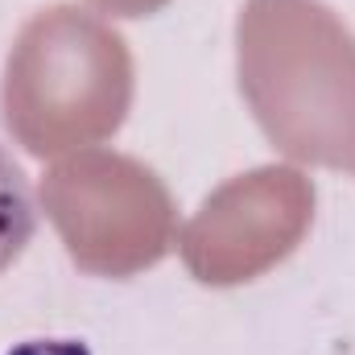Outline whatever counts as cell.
Returning a JSON list of instances; mask_svg holds the SVG:
<instances>
[{
  "label": "cell",
  "instance_id": "obj_1",
  "mask_svg": "<svg viewBox=\"0 0 355 355\" xmlns=\"http://www.w3.org/2000/svg\"><path fill=\"white\" fill-rule=\"evenodd\" d=\"M236 75L285 157L355 178V33L327 0H244Z\"/></svg>",
  "mask_w": 355,
  "mask_h": 355
},
{
  "label": "cell",
  "instance_id": "obj_2",
  "mask_svg": "<svg viewBox=\"0 0 355 355\" xmlns=\"http://www.w3.org/2000/svg\"><path fill=\"white\" fill-rule=\"evenodd\" d=\"M137 91L124 33L79 4L37 8L12 37L0 112L29 157H67L120 132Z\"/></svg>",
  "mask_w": 355,
  "mask_h": 355
},
{
  "label": "cell",
  "instance_id": "obj_3",
  "mask_svg": "<svg viewBox=\"0 0 355 355\" xmlns=\"http://www.w3.org/2000/svg\"><path fill=\"white\" fill-rule=\"evenodd\" d=\"M67 257L91 277H137L162 265L178 240L170 186L145 162L116 149H79L58 157L37 186Z\"/></svg>",
  "mask_w": 355,
  "mask_h": 355
},
{
  "label": "cell",
  "instance_id": "obj_4",
  "mask_svg": "<svg viewBox=\"0 0 355 355\" xmlns=\"http://www.w3.org/2000/svg\"><path fill=\"white\" fill-rule=\"evenodd\" d=\"M314 223V182L297 166H257L215 186L178 232V257L198 285L232 289L289 261Z\"/></svg>",
  "mask_w": 355,
  "mask_h": 355
},
{
  "label": "cell",
  "instance_id": "obj_5",
  "mask_svg": "<svg viewBox=\"0 0 355 355\" xmlns=\"http://www.w3.org/2000/svg\"><path fill=\"white\" fill-rule=\"evenodd\" d=\"M33 227H37V211H33L25 174L0 149V272L12 268V261L29 248Z\"/></svg>",
  "mask_w": 355,
  "mask_h": 355
},
{
  "label": "cell",
  "instance_id": "obj_6",
  "mask_svg": "<svg viewBox=\"0 0 355 355\" xmlns=\"http://www.w3.org/2000/svg\"><path fill=\"white\" fill-rule=\"evenodd\" d=\"M91 4L103 8V12H112V17H149V12L166 8L170 0H91Z\"/></svg>",
  "mask_w": 355,
  "mask_h": 355
}]
</instances>
